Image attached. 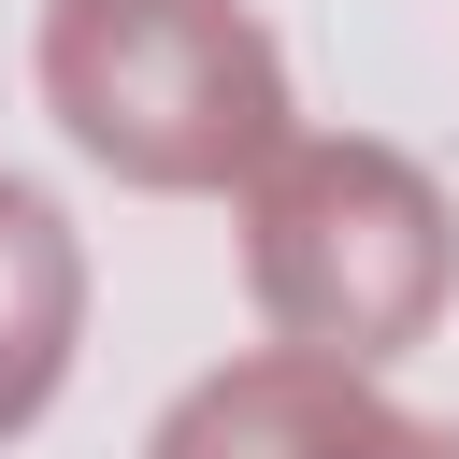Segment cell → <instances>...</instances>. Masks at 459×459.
Instances as JSON below:
<instances>
[{"label":"cell","instance_id":"6da1fadb","mask_svg":"<svg viewBox=\"0 0 459 459\" xmlns=\"http://www.w3.org/2000/svg\"><path fill=\"white\" fill-rule=\"evenodd\" d=\"M57 115L143 186H215L273 143V43L230 0H57Z\"/></svg>","mask_w":459,"mask_h":459},{"label":"cell","instance_id":"7a4b0ae2","mask_svg":"<svg viewBox=\"0 0 459 459\" xmlns=\"http://www.w3.org/2000/svg\"><path fill=\"white\" fill-rule=\"evenodd\" d=\"M258 287L301 344H402L445 287V215L402 158H301L273 186V230H258Z\"/></svg>","mask_w":459,"mask_h":459},{"label":"cell","instance_id":"3957f363","mask_svg":"<svg viewBox=\"0 0 459 459\" xmlns=\"http://www.w3.org/2000/svg\"><path fill=\"white\" fill-rule=\"evenodd\" d=\"M158 459H459V445L387 430V416L330 402L316 373H230V387H201V402L172 416Z\"/></svg>","mask_w":459,"mask_h":459},{"label":"cell","instance_id":"277c9868","mask_svg":"<svg viewBox=\"0 0 459 459\" xmlns=\"http://www.w3.org/2000/svg\"><path fill=\"white\" fill-rule=\"evenodd\" d=\"M57 344H72V244H57V215L29 186H0V430L43 416Z\"/></svg>","mask_w":459,"mask_h":459}]
</instances>
